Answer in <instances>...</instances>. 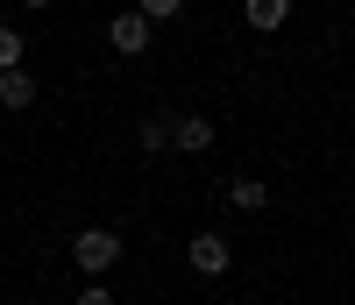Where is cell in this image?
<instances>
[{
	"mask_svg": "<svg viewBox=\"0 0 355 305\" xmlns=\"http://www.w3.org/2000/svg\"><path fill=\"white\" fill-rule=\"evenodd\" d=\"M78 305H114V291H100V284H85V291H78Z\"/></svg>",
	"mask_w": 355,
	"mask_h": 305,
	"instance_id": "11",
	"label": "cell"
},
{
	"mask_svg": "<svg viewBox=\"0 0 355 305\" xmlns=\"http://www.w3.org/2000/svg\"><path fill=\"white\" fill-rule=\"evenodd\" d=\"M242 21L256 28V36H277V28L291 21V0H242Z\"/></svg>",
	"mask_w": 355,
	"mask_h": 305,
	"instance_id": "6",
	"label": "cell"
},
{
	"mask_svg": "<svg viewBox=\"0 0 355 305\" xmlns=\"http://www.w3.org/2000/svg\"><path fill=\"white\" fill-rule=\"evenodd\" d=\"M171 149H185V157L214 149V121L206 114H171Z\"/></svg>",
	"mask_w": 355,
	"mask_h": 305,
	"instance_id": "4",
	"label": "cell"
},
{
	"mask_svg": "<svg viewBox=\"0 0 355 305\" xmlns=\"http://www.w3.org/2000/svg\"><path fill=\"white\" fill-rule=\"evenodd\" d=\"M71 263H78V277H107V270L121 263V234H114V227H85V234H71Z\"/></svg>",
	"mask_w": 355,
	"mask_h": 305,
	"instance_id": "1",
	"label": "cell"
},
{
	"mask_svg": "<svg viewBox=\"0 0 355 305\" xmlns=\"http://www.w3.org/2000/svg\"><path fill=\"white\" fill-rule=\"evenodd\" d=\"M0 107H8V114H28V107H36V71H28V64L0 71Z\"/></svg>",
	"mask_w": 355,
	"mask_h": 305,
	"instance_id": "5",
	"label": "cell"
},
{
	"mask_svg": "<svg viewBox=\"0 0 355 305\" xmlns=\"http://www.w3.org/2000/svg\"><path fill=\"white\" fill-rule=\"evenodd\" d=\"M185 263H192V277L214 284V277H227V270H234V241H227V234H214V227H199V234L185 241Z\"/></svg>",
	"mask_w": 355,
	"mask_h": 305,
	"instance_id": "2",
	"label": "cell"
},
{
	"mask_svg": "<svg viewBox=\"0 0 355 305\" xmlns=\"http://www.w3.org/2000/svg\"><path fill=\"white\" fill-rule=\"evenodd\" d=\"M21 57H28V43H21V28H8V21H0V71H15Z\"/></svg>",
	"mask_w": 355,
	"mask_h": 305,
	"instance_id": "9",
	"label": "cell"
},
{
	"mask_svg": "<svg viewBox=\"0 0 355 305\" xmlns=\"http://www.w3.org/2000/svg\"><path fill=\"white\" fill-rule=\"evenodd\" d=\"M21 8H50V0H21Z\"/></svg>",
	"mask_w": 355,
	"mask_h": 305,
	"instance_id": "12",
	"label": "cell"
},
{
	"mask_svg": "<svg viewBox=\"0 0 355 305\" xmlns=\"http://www.w3.org/2000/svg\"><path fill=\"white\" fill-rule=\"evenodd\" d=\"M227 206L263 213V206H270V185H263V177H234V185H227Z\"/></svg>",
	"mask_w": 355,
	"mask_h": 305,
	"instance_id": "8",
	"label": "cell"
},
{
	"mask_svg": "<svg viewBox=\"0 0 355 305\" xmlns=\"http://www.w3.org/2000/svg\"><path fill=\"white\" fill-rule=\"evenodd\" d=\"M135 15L157 28V21H178V15H185V0H135Z\"/></svg>",
	"mask_w": 355,
	"mask_h": 305,
	"instance_id": "10",
	"label": "cell"
},
{
	"mask_svg": "<svg viewBox=\"0 0 355 305\" xmlns=\"http://www.w3.org/2000/svg\"><path fill=\"white\" fill-rule=\"evenodd\" d=\"M107 43H114V57H142V50H150V43H157V28H150V21H142L135 8H121V15H114V21H107Z\"/></svg>",
	"mask_w": 355,
	"mask_h": 305,
	"instance_id": "3",
	"label": "cell"
},
{
	"mask_svg": "<svg viewBox=\"0 0 355 305\" xmlns=\"http://www.w3.org/2000/svg\"><path fill=\"white\" fill-rule=\"evenodd\" d=\"M135 149H142V157H164V149H171V114H142L135 121Z\"/></svg>",
	"mask_w": 355,
	"mask_h": 305,
	"instance_id": "7",
	"label": "cell"
}]
</instances>
